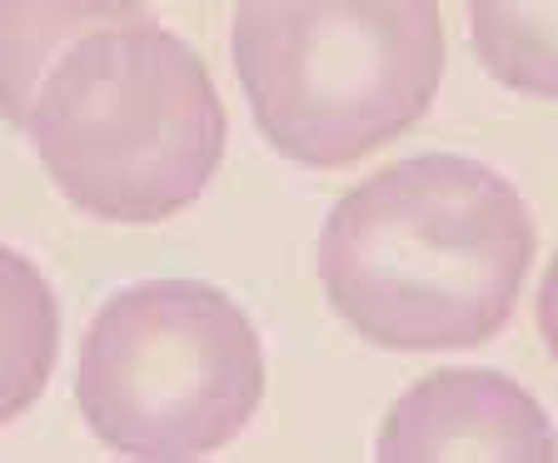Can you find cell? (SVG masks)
Instances as JSON below:
<instances>
[{
    "instance_id": "1",
    "label": "cell",
    "mask_w": 558,
    "mask_h": 463,
    "mask_svg": "<svg viewBox=\"0 0 558 463\" xmlns=\"http://www.w3.org/2000/svg\"><path fill=\"white\" fill-rule=\"evenodd\" d=\"M534 265L519 190L464 155L369 174L319 234V279L349 329L384 349H474L509 325Z\"/></svg>"
},
{
    "instance_id": "2",
    "label": "cell",
    "mask_w": 558,
    "mask_h": 463,
    "mask_svg": "<svg viewBox=\"0 0 558 463\" xmlns=\"http://www.w3.org/2000/svg\"><path fill=\"white\" fill-rule=\"evenodd\" d=\"M25 130L60 195L116 224L180 215L225 155L209 70L150 21L75 40L40 81Z\"/></svg>"
},
{
    "instance_id": "8",
    "label": "cell",
    "mask_w": 558,
    "mask_h": 463,
    "mask_svg": "<svg viewBox=\"0 0 558 463\" xmlns=\"http://www.w3.org/2000/svg\"><path fill=\"white\" fill-rule=\"evenodd\" d=\"M469 35L499 85L558 100V0H464Z\"/></svg>"
},
{
    "instance_id": "4",
    "label": "cell",
    "mask_w": 558,
    "mask_h": 463,
    "mask_svg": "<svg viewBox=\"0 0 558 463\" xmlns=\"http://www.w3.org/2000/svg\"><path fill=\"white\" fill-rule=\"evenodd\" d=\"M265 394L250 314L195 279L120 290L81 344L85 424L130 459H195L240 439Z\"/></svg>"
},
{
    "instance_id": "9",
    "label": "cell",
    "mask_w": 558,
    "mask_h": 463,
    "mask_svg": "<svg viewBox=\"0 0 558 463\" xmlns=\"http://www.w3.org/2000/svg\"><path fill=\"white\" fill-rule=\"evenodd\" d=\"M538 334H544L548 354H554V364H558V255H554V265H548L544 284H538Z\"/></svg>"
},
{
    "instance_id": "5",
    "label": "cell",
    "mask_w": 558,
    "mask_h": 463,
    "mask_svg": "<svg viewBox=\"0 0 558 463\" xmlns=\"http://www.w3.org/2000/svg\"><path fill=\"white\" fill-rule=\"evenodd\" d=\"M554 429L534 394L494 369L418 379L379 429V459H554Z\"/></svg>"
},
{
    "instance_id": "3",
    "label": "cell",
    "mask_w": 558,
    "mask_h": 463,
    "mask_svg": "<svg viewBox=\"0 0 558 463\" xmlns=\"http://www.w3.org/2000/svg\"><path fill=\"white\" fill-rule=\"evenodd\" d=\"M230 40L265 139L319 170L399 139L444 81L439 0H234Z\"/></svg>"
},
{
    "instance_id": "7",
    "label": "cell",
    "mask_w": 558,
    "mask_h": 463,
    "mask_svg": "<svg viewBox=\"0 0 558 463\" xmlns=\"http://www.w3.org/2000/svg\"><path fill=\"white\" fill-rule=\"evenodd\" d=\"M60 349V309L25 255L0 244V424L46 394Z\"/></svg>"
},
{
    "instance_id": "6",
    "label": "cell",
    "mask_w": 558,
    "mask_h": 463,
    "mask_svg": "<svg viewBox=\"0 0 558 463\" xmlns=\"http://www.w3.org/2000/svg\"><path fill=\"white\" fill-rule=\"evenodd\" d=\"M135 21L145 0H0V120H31L40 81L75 40Z\"/></svg>"
}]
</instances>
